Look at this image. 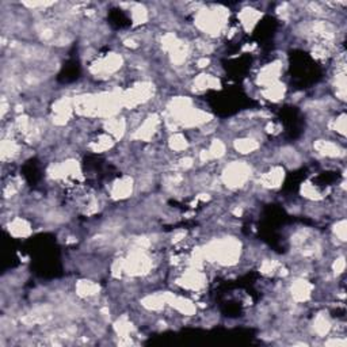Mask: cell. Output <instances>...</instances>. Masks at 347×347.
I'll return each instance as SVG.
<instances>
[{"label": "cell", "mask_w": 347, "mask_h": 347, "mask_svg": "<svg viewBox=\"0 0 347 347\" xmlns=\"http://www.w3.org/2000/svg\"><path fill=\"white\" fill-rule=\"evenodd\" d=\"M250 167L244 162L231 163L223 172V182L229 189H239L250 178Z\"/></svg>", "instance_id": "obj_1"}, {"label": "cell", "mask_w": 347, "mask_h": 347, "mask_svg": "<svg viewBox=\"0 0 347 347\" xmlns=\"http://www.w3.org/2000/svg\"><path fill=\"white\" fill-rule=\"evenodd\" d=\"M133 181H132V178L124 177L118 179V181L113 185L112 187V197L114 200H124V198H127L133 191Z\"/></svg>", "instance_id": "obj_2"}, {"label": "cell", "mask_w": 347, "mask_h": 347, "mask_svg": "<svg viewBox=\"0 0 347 347\" xmlns=\"http://www.w3.org/2000/svg\"><path fill=\"white\" fill-rule=\"evenodd\" d=\"M284 170L281 167H273L270 171L263 174L262 179V186L267 187V189H275L278 186L281 185V182L284 181Z\"/></svg>", "instance_id": "obj_3"}, {"label": "cell", "mask_w": 347, "mask_h": 347, "mask_svg": "<svg viewBox=\"0 0 347 347\" xmlns=\"http://www.w3.org/2000/svg\"><path fill=\"white\" fill-rule=\"evenodd\" d=\"M8 229H10V233H11L14 237H27V236L31 233V227L30 224L27 223L24 219H14L12 221H10L8 224Z\"/></svg>", "instance_id": "obj_4"}, {"label": "cell", "mask_w": 347, "mask_h": 347, "mask_svg": "<svg viewBox=\"0 0 347 347\" xmlns=\"http://www.w3.org/2000/svg\"><path fill=\"white\" fill-rule=\"evenodd\" d=\"M315 148L319 154L327 156V158H339L340 155H343V150L340 149L335 143L327 141V140H319L315 144Z\"/></svg>", "instance_id": "obj_5"}, {"label": "cell", "mask_w": 347, "mask_h": 347, "mask_svg": "<svg viewBox=\"0 0 347 347\" xmlns=\"http://www.w3.org/2000/svg\"><path fill=\"white\" fill-rule=\"evenodd\" d=\"M311 285L304 279H298L292 285V297L296 301H307L311 296Z\"/></svg>", "instance_id": "obj_6"}, {"label": "cell", "mask_w": 347, "mask_h": 347, "mask_svg": "<svg viewBox=\"0 0 347 347\" xmlns=\"http://www.w3.org/2000/svg\"><path fill=\"white\" fill-rule=\"evenodd\" d=\"M76 292L80 297H93L99 292V286L95 282L80 281L76 286Z\"/></svg>", "instance_id": "obj_7"}, {"label": "cell", "mask_w": 347, "mask_h": 347, "mask_svg": "<svg viewBox=\"0 0 347 347\" xmlns=\"http://www.w3.org/2000/svg\"><path fill=\"white\" fill-rule=\"evenodd\" d=\"M235 148L240 154H251L258 148V143L254 139H242L235 141Z\"/></svg>", "instance_id": "obj_8"}, {"label": "cell", "mask_w": 347, "mask_h": 347, "mask_svg": "<svg viewBox=\"0 0 347 347\" xmlns=\"http://www.w3.org/2000/svg\"><path fill=\"white\" fill-rule=\"evenodd\" d=\"M168 144H170L171 149L175 150V152H182L187 148V140H186L185 136L179 135V133L171 136Z\"/></svg>", "instance_id": "obj_9"}, {"label": "cell", "mask_w": 347, "mask_h": 347, "mask_svg": "<svg viewBox=\"0 0 347 347\" xmlns=\"http://www.w3.org/2000/svg\"><path fill=\"white\" fill-rule=\"evenodd\" d=\"M330 328H331V323L328 321L327 317L324 316H317V319L313 323V330L316 332L317 335H327L328 331H330Z\"/></svg>", "instance_id": "obj_10"}, {"label": "cell", "mask_w": 347, "mask_h": 347, "mask_svg": "<svg viewBox=\"0 0 347 347\" xmlns=\"http://www.w3.org/2000/svg\"><path fill=\"white\" fill-rule=\"evenodd\" d=\"M335 228H336L335 229L336 236L339 237V240L344 242V240H346V221L342 220V221H339V223H336Z\"/></svg>", "instance_id": "obj_11"}, {"label": "cell", "mask_w": 347, "mask_h": 347, "mask_svg": "<svg viewBox=\"0 0 347 347\" xmlns=\"http://www.w3.org/2000/svg\"><path fill=\"white\" fill-rule=\"evenodd\" d=\"M344 259L343 258H338L335 261V263H334V270H335V273H343L344 270Z\"/></svg>", "instance_id": "obj_12"}]
</instances>
